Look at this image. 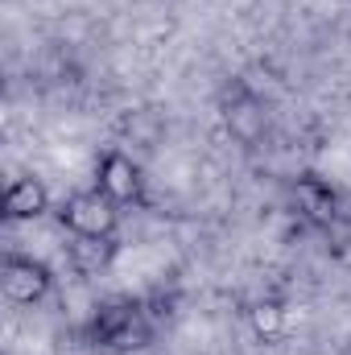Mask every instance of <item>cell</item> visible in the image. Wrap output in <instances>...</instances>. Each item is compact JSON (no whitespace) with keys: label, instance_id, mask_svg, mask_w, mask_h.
<instances>
[{"label":"cell","instance_id":"cell-5","mask_svg":"<svg viewBox=\"0 0 351 355\" xmlns=\"http://www.w3.org/2000/svg\"><path fill=\"white\" fill-rule=\"evenodd\" d=\"M54 285H58V277H54V268L46 265L42 257L21 252V248H8L0 257V293H4L8 306L33 310V306L50 302Z\"/></svg>","mask_w":351,"mask_h":355},{"label":"cell","instance_id":"cell-4","mask_svg":"<svg viewBox=\"0 0 351 355\" xmlns=\"http://www.w3.org/2000/svg\"><path fill=\"white\" fill-rule=\"evenodd\" d=\"M289 211L310 232H335L343 219V190L318 170H302L289 178Z\"/></svg>","mask_w":351,"mask_h":355},{"label":"cell","instance_id":"cell-6","mask_svg":"<svg viewBox=\"0 0 351 355\" xmlns=\"http://www.w3.org/2000/svg\"><path fill=\"white\" fill-rule=\"evenodd\" d=\"M91 186H99L116 207H145L149 202V186H145V170H141V162L128 153V149H120V145H112V149H103L99 157H95V182Z\"/></svg>","mask_w":351,"mask_h":355},{"label":"cell","instance_id":"cell-7","mask_svg":"<svg viewBox=\"0 0 351 355\" xmlns=\"http://www.w3.org/2000/svg\"><path fill=\"white\" fill-rule=\"evenodd\" d=\"M54 211V198L46 190V182L33 174H17L8 178L4 194H0V219L4 223H33L42 215Z\"/></svg>","mask_w":351,"mask_h":355},{"label":"cell","instance_id":"cell-11","mask_svg":"<svg viewBox=\"0 0 351 355\" xmlns=\"http://www.w3.org/2000/svg\"><path fill=\"white\" fill-rule=\"evenodd\" d=\"M339 355H351V343H343V347H339Z\"/></svg>","mask_w":351,"mask_h":355},{"label":"cell","instance_id":"cell-1","mask_svg":"<svg viewBox=\"0 0 351 355\" xmlns=\"http://www.w3.org/2000/svg\"><path fill=\"white\" fill-rule=\"evenodd\" d=\"M79 327L87 331V339H95L99 347H112V352H120V355H137L157 339L162 314H157V306H153L149 293H112V297L95 302V310Z\"/></svg>","mask_w":351,"mask_h":355},{"label":"cell","instance_id":"cell-2","mask_svg":"<svg viewBox=\"0 0 351 355\" xmlns=\"http://www.w3.org/2000/svg\"><path fill=\"white\" fill-rule=\"evenodd\" d=\"M120 215H124V207H116L99 186L71 190L54 207L58 227L67 236H83V240H120Z\"/></svg>","mask_w":351,"mask_h":355},{"label":"cell","instance_id":"cell-9","mask_svg":"<svg viewBox=\"0 0 351 355\" xmlns=\"http://www.w3.org/2000/svg\"><path fill=\"white\" fill-rule=\"evenodd\" d=\"M244 318H248V331H252V339L257 343H281L285 339V331H289V306L281 302V297H257L248 310H244Z\"/></svg>","mask_w":351,"mask_h":355},{"label":"cell","instance_id":"cell-8","mask_svg":"<svg viewBox=\"0 0 351 355\" xmlns=\"http://www.w3.org/2000/svg\"><path fill=\"white\" fill-rule=\"evenodd\" d=\"M62 252H67V265H71L75 277H99L103 268L116 261L120 240H83V236H71Z\"/></svg>","mask_w":351,"mask_h":355},{"label":"cell","instance_id":"cell-3","mask_svg":"<svg viewBox=\"0 0 351 355\" xmlns=\"http://www.w3.org/2000/svg\"><path fill=\"white\" fill-rule=\"evenodd\" d=\"M219 120H223L228 137L236 145H244V149L261 145L268 137V103H264L261 91L248 79H240V75L219 87Z\"/></svg>","mask_w":351,"mask_h":355},{"label":"cell","instance_id":"cell-10","mask_svg":"<svg viewBox=\"0 0 351 355\" xmlns=\"http://www.w3.org/2000/svg\"><path fill=\"white\" fill-rule=\"evenodd\" d=\"M54 352H58V355H120V352H112V347H99L95 339H87V331H83L79 322H75V327H67V331L58 335Z\"/></svg>","mask_w":351,"mask_h":355}]
</instances>
